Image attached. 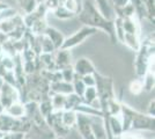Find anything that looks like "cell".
Instances as JSON below:
<instances>
[{
	"label": "cell",
	"instance_id": "1",
	"mask_svg": "<svg viewBox=\"0 0 155 139\" xmlns=\"http://www.w3.org/2000/svg\"><path fill=\"white\" fill-rule=\"evenodd\" d=\"M79 22L84 23V26L91 27L95 29H101L104 33L108 34L111 42H116V35H115V26L114 21L107 20L98 8L95 6L94 0H81V7L79 13L75 15Z\"/></svg>",
	"mask_w": 155,
	"mask_h": 139
},
{
	"label": "cell",
	"instance_id": "2",
	"mask_svg": "<svg viewBox=\"0 0 155 139\" xmlns=\"http://www.w3.org/2000/svg\"><path fill=\"white\" fill-rule=\"evenodd\" d=\"M97 33H98V30L95 29V28H91V27H87V26L81 27L78 30H75L72 35H70L68 37H65L64 43H63V45H61L60 49L71 50L73 48L82 44L87 38H89L91 36L96 35Z\"/></svg>",
	"mask_w": 155,
	"mask_h": 139
},
{
	"label": "cell",
	"instance_id": "3",
	"mask_svg": "<svg viewBox=\"0 0 155 139\" xmlns=\"http://www.w3.org/2000/svg\"><path fill=\"white\" fill-rule=\"evenodd\" d=\"M14 102H19L18 89L8 84H4L0 88V104L4 109H6Z\"/></svg>",
	"mask_w": 155,
	"mask_h": 139
},
{
	"label": "cell",
	"instance_id": "4",
	"mask_svg": "<svg viewBox=\"0 0 155 139\" xmlns=\"http://www.w3.org/2000/svg\"><path fill=\"white\" fill-rule=\"evenodd\" d=\"M72 67L74 70V73L79 77H84V75H87V74H94L96 72L93 61L89 58H87V57L78 58L75 60V63L72 65Z\"/></svg>",
	"mask_w": 155,
	"mask_h": 139
},
{
	"label": "cell",
	"instance_id": "5",
	"mask_svg": "<svg viewBox=\"0 0 155 139\" xmlns=\"http://www.w3.org/2000/svg\"><path fill=\"white\" fill-rule=\"evenodd\" d=\"M53 63L56 65L57 71H60L63 68L73 65L72 63V53L70 50L65 49H58L53 53Z\"/></svg>",
	"mask_w": 155,
	"mask_h": 139
},
{
	"label": "cell",
	"instance_id": "6",
	"mask_svg": "<svg viewBox=\"0 0 155 139\" xmlns=\"http://www.w3.org/2000/svg\"><path fill=\"white\" fill-rule=\"evenodd\" d=\"M21 26H25V23H23V16H22V14H18L13 19L0 21V33L8 35L9 33H12L15 28Z\"/></svg>",
	"mask_w": 155,
	"mask_h": 139
},
{
	"label": "cell",
	"instance_id": "7",
	"mask_svg": "<svg viewBox=\"0 0 155 139\" xmlns=\"http://www.w3.org/2000/svg\"><path fill=\"white\" fill-rule=\"evenodd\" d=\"M44 35L53 43L56 50H58V49L61 48V45H63V43H64L65 41V36L61 30L57 29L56 27L48 26V28H46L45 31H44Z\"/></svg>",
	"mask_w": 155,
	"mask_h": 139
},
{
	"label": "cell",
	"instance_id": "8",
	"mask_svg": "<svg viewBox=\"0 0 155 139\" xmlns=\"http://www.w3.org/2000/svg\"><path fill=\"white\" fill-rule=\"evenodd\" d=\"M95 6L98 8V11L101 12V14L103 15L107 20L114 21L115 20V12L114 8L110 5L109 0H94Z\"/></svg>",
	"mask_w": 155,
	"mask_h": 139
},
{
	"label": "cell",
	"instance_id": "9",
	"mask_svg": "<svg viewBox=\"0 0 155 139\" xmlns=\"http://www.w3.org/2000/svg\"><path fill=\"white\" fill-rule=\"evenodd\" d=\"M50 92L53 94H63V95H70L73 92L72 84L65 82V81H58V82H52L50 85Z\"/></svg>",
	"mask_w": 155,
	"mask_h": 139
},
{
	"label": "cell",
	"instance_id": "10",
	"mask_svg": "<svg viewBox=\"0 0 155 139\" xmlns=\"http://www.w3.org/2000/svg\"><path fill=\"white\" fill-rule=\"evenodd\" d=\"M123 29L125 34L140 36V22L137 20L136 18L123 19Z\"/></svg>",
	"mask_w": 155,
	"mask_h": 139
},
{
	"label": "cell",
	"instance_id": "11",
	"mask_svg": "<svg viewBox=\"0 0 155 139\" xmlns=\"http://www.w3.org/2000/svg\"><path fill=\"white\" fill-rule=\"evenodd\" d=\"M123 44L127 46L129 49H131L132 51L138 52L140 46H141V40H140V36L138 35H131V34H125L124 36Z\"/></svg>",
	"mask_w": 155,
	"mask_h": 139
},
{
	"label": "cell",
	"instance_id": "12",
	"mask_svg": "<svg viewBox=\"0 0 155 139\" xmlns=\"http://www.w3.org/2000/svg\"><path fill=\"white\" fill-rule=\"evenodd\" d=\"M52 14H53V16L59 21H68L75 18V14L70 12V11H67L63 5H59V6L52 12Z\"/></svg>",
	"mask_w": 155,
	"mask_h": 139
},
{
	"label": "cell",
	"instance_id": "13",
	"mask_svg": "<svg viewBox=\"0 0 155 139\" xmlns=\"http://www.w3.org/2000/svg\"><path fill=\"white\" fill-rule=\"evenodd\" d=\"M18 5L20 6L21 11H22V16L27 15V14H30L31 12H34L36 9V7L38 6L37 1L36 0H14Z\"/></svg>",
	"mask_w": 155,
	"mask_h": 139
},
{
	"label": "cell",
	"instance_id": "14",
	"mask_svg": "<svg viewBox=\"0 0 155 139\" xmlns=\"http://www.w3.org/2000/svg\"><path fill=\"white\" fill-rule=\"evenodd\" d=\"M38 41H39L41 53H50V55H53V53L56 52V48L53 45V43L46 37L45 35L38 36Z\"/></svg>",
	"mask_w": 155,
	"mask_h": 139
},
{
	"label": "cell",
	"instance_id": "15",
	"mask_svg": "<svg viewBox=\"0 0 155 139\" xmlns=\"http://www.w3.org/2000/svg\"><path fill=\"white\" fill-rule=\"evenodd\" d=\"M48 26L49 25H48L46 18L45 19H39V20L35 21L32 23V26L29 28V30L35 36H42V35H44V31H45V29L48 28Z\"/></svg>",
	"mask_w": 155,
	"mask_h": 139
},
{
	"label": "cell",
	"instance_id": "16",
	"mask_svg": "<svg viewBox=\"0 0 155 139\" xmlns=\"http://www.w3.org/2000/svg\"><path fill=\"white\" fill-rule=\"evenodd\" d=\"M6 113L13 118L22 117V116H25V106L19 102H14L8 108H6Z\"/></svg>",
	"mask_w": 155,
	"mask_h": 139
},
{
	"label": "cell",
	"instance_id": "17",
	"mask_svg": "<svg viewBox=\"0 0 155 139\" xmlns=\"http://www.w3.org/2000/svg\"><path fill=\"white\" fill-rule=\"evenodd\" d=\"M80 101H81L80 96H78L74 93H72L70 95H66L64 109L65 110H75V108L80 104Z\"/></svg>",
	"mask_w": 155,
	"mask_h": 139
},
{
	"label": "cell",
	"instance_id": "18",
	"mask_svg": "<svg viewBox=\"0 0 155 139\" xmlns=\"http://www.w3.org/2000/svg\"><path fill=\"white\" fill-rule=\"evenodd\" d=\"M77 122V114L74 113V110H65L61 114V123L66 127L74 125Z\"/></svg>",
	"mask_w": 155,
	"mask_h": 139
},
{
	"label": "cell",
	"instance_id": "19",
	"mask_svg": "<svg viewBox=\"0 0 155 139\" xmlns=\"http://www.w3.org/2000/svg\"><path fill=\"white\" fill-rule=\"evenodd\" d=\"M38 111L41 113V115L43 117H48L50 114H52L53 111V107L51 104V101L50 100H43L38 107Z\"/></svg>",
	"mask_w": 155,
	"mask_h": 139
},
{
	"label": "cell",
	"instance_id": "20",
	"mask_svg": "<svg viewBox=\"0 0 155 139\" xmlns=\"http://www.w3.org/2000/svg\"><path fill=\"white\" fill-rule=\"evenodd\" d=\"M65 101H66V95L63 94H53V98L51 100V104L53 107V109L56 110H60L63 109L65 106Z\"/></svg>",
	"mask_w": 155,
	"mask_h": 139
},
{
	"label": "cell",
	"instance_id": "21",
	"mask_svg": "<svg viewBox=\"0 0 155 139\" xmlns=\"http://www.w3.org/2000/svg\"><path fill=\"white\" fill-rule=\"evenodd\" d=\"M82 98H84V102H86V103L91 104L94 100H96L97 98H98V96H97L96 88H95V87H86V89H84V95H82Z\"/></svg>",
	"mask_w": 155,
	"mask_h": 139
},
{
	"label": "cell",
	"instance_id": "22",
	"mask_svg": "<svg viewBox=\"0 0 155 139\" xmlns=\"http://www.w3.org/2000/svg\"><path fill=\"white\" fill-rule=\"evenodd\" d=\"M19 14L18 9L13 8L12 6H8L6 9L1 11L0 12V21H5V20H9V19H13L16 15Z\"/></svg>",
	"mask_w": 155,
	"mask_h": 139
},
{
	"label": "cell",
	"instance_id": "23",
	"mask_svg": "<svg viewBox=\"0 0 155 139\" xmlns=\"http://www.w3.org/2000/svg\"><path fill=\"white\" fill-rule=\"evenodd\" d=\"M60 73H61L63 81L68 82V84H72V81H73V79H74V75H75V73H74V70H73L72 65L68 67H66V68L60 70Z\"/></svg>",
	"mask_w": 155,
	"mask_h": 139
},
{
	"label": "cell",
	"instance_id": "24",
	"mask_svg": "<svg viewBox=\"0 0 155 139\" xmlns=\"http://www.w3.org/2000/svg\"><path fill=\"white\" fill-rule=\"evenodd\" d=\"M143 91V86H142V80L141 79H137L133 80L131 84H130V92L133 95H139L141 94Z\"/></svg>",
	"mask_w": 155,
	"mask_h": 139
},
{
	"label": "cell",
	"instance_id": "25",
	"mask_svg": "<svg viewBox=\"0 0 155 139\" xmlns=\"http://www.w3.org/2000/svg\"><path fill=\"white\" fill-rule=\"evenodd\" d=\"M63 6H64L67 11H70V12H72V13H74L77 15V14L79 13V11H80L81 5H79L78 0H66L64 4H63Z\"/></svg>",
	"mask_w": 155,
	"mask_h": 139
},
{
	"label": "cell",
	"instance_id": "26",
	"mask_svg": "<svg viewBox=\"0 0 155 139\" xmlns=\"http://www.w3.org/2000/svg\"><path fill=\"white\" fill-rule=\"evenodd\" d=\"M110 129L112 130V132L115 133V136H119V133L123 131V127H122V123L119 122V119L117 117H111L110 119Z\"/></svg>",
	"mask_w": 155,
	"mask_h": 139
},
{
	"label": "cell",
	"instance_id": "27",
	"mask_svg": "<svg viewBox=\"0 0 155 139\" xmlns=\"http://www.w3.org/2000/svg\"><path fill=\"white\" fill-rule=\"evenodd\" d=\"M141 80H142L143 89H146V91L150 92V91L154 88V75H152V74L147 73V74L143 77V79H141Z\"/></svg>",
	"mask_w": 155,
	"mask_h": 139
},
{
	"label": "cell",
	"instance_id": "28",
	"mask_svg": "<svg viewBox=\"0 0 155 139\" xmlns=\"http://www.w3.org/2000/svg\"><path fill=\"white\" fill-rule=\"evenodd\" d=\"M81 80H82V82L86 87H95V85H96V80H95L94 74L84 75V77H81Z\"/></svg>",
	"mask_w": 155,
	"mask_h": 139
},
{
	"label": "cell",
	"instance_id": "29",
	"mask_svg": "<svg viewBox=\"0 0 155 139\" xmlns=\"http://www.w3.org/2000/svg\"><path fill=\"white\" fill-rule=\"evenodd\" d=\"M43 4H44L45 8L48 9V12H53L59 6L58 0H45Z\"/></svg>",
	"mask_w": 155,
	"mask_h": 139
},
{
	"label": "cell",
	"instance_id": "30",
	"mask_svg": "<svg viewBox=\"0 0 155 139\" xmlns=\"http://www.w3.org/2000/svg\"><path fill=\"white\" fill-rule=\"evenodd\" d=\"M111 1H112L111 6L114 9H120L130 4V0H111Z\"/></svg>",
	"mask_w": 155,
	"mask_h": 139
},
{
	"label": "cell",
	"instance_id": "31",
	"mask_svg": "<svg viewBox=\"0 0 155 139\" xmlns=\"http://www.w3.org/2000/svg\"><path fill=\"white\" fill-rule=\"evenodd\" d=\"M9 139H23V133L21 132H16V133H13Z\"/></svg>",
	"mask_w": 155,
	"mask_h": 139
},
{
	"label": "cell",
	"instance_id": "32",
	"mask_svg": "<svg viewBox=\"0 0 155 139\" xmlns=\"http://www.w3.org/2000/svg\"><path fill=\"white\" fill-rule=\"evenodd\" d=\"M8 6H9L8 4L4 2V1H0V12H1V11H4V9H6Z\"/></svg>",
	"mask_w": 155,
	"mask_h": 139
},
{
	"label": "cell",
	"instance_id": "33",
	"mask_svg": "<svg viewBox=\"0 0 155 139\" xmlns=\"http://www.w3.org/2000/svg\"><path fill=\"white\" fill-rule=\"evenodd\" d=\"M4 84H5V82H4V79H2V78L0 77V88L2 87V85H4Z\"/></svg>",
	"mask_w": 155,
	"mask_h": 139
},
{
	"label": "cell",
	"instance_id": "34",
	"mask_svg": "<svg viewBox=\"0 0 155 139\" xmlns=\"http://www.w3.org/2000/svg\"><path fill=\"white\" fill-rule=\"evenodd\" d=\"M66 0H58V2H59V5H63Z\"/></svg>",
	"mask_w": 155,
	"mask_h": 139
}]
</instances>
